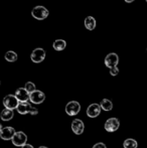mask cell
I'll return each mask as SVG.
<instances>
[{
  "label": "cell",
  "mask_w": 147,
  "mask_h": 148,
  "mask_svg": "<svg viewBox=\"0 0 147 148\" xmlns=\"http://www.w3.org/2000/svg\"><path fill=\"white\" fill-rule=\"evenodd\" d=\"M17 112L21 115H25V114H30L32 116H36L38 113V110L36 108L32 107L28 102H24V103H19L16 108Z\"/></svg>",
  "instance_id": "1"
},
{
  "label": "cell",
  "mask_w": 147,
  "mask_h": 148,
  "mask_svg": "<svg viewBox=\"0 0 147 148\" xmlns=\"http://www.w3.org/2000/svg\"><path fill=\"white\" fill-rule=\"evenodd\" d=\"M31 15L34 16L36 19H38V20L45 19V18L49 16V10H47L44 6H41V5L36 6V7L32 9Z\"/></svg>",
  "instance_id": "2"
},
{
  "label": "cell",
  "mask_w": 147,
  "mask_h": 148,
  "mask_svg": "<svg viewBox=\"0 0 147 148\" xmlns=\"http://www.w3.org/2000/svg\"><path fill=\"white\" fill-rule=\"evenodd\" d=\"M11 141H12V143H13V145H15V146L22 147L23 145L26 144L27 136H26L25 133L22 132V131H18V132H15V134L13 135Z\"/></svg>",
  "instance_id": "3"
},
{
  "label": "cell",
  "mask_w": 147,
  "mask_h": 148,
  "mask_svg": "<svg viewBox=\"0 0 147 148\" xmlns=\"http://www.w3.org/2000/svg\"><path fill=\"white\" fill-rule=\"evenodd\" d=\"M18 104H19V102H18V100L16 99V97L14 95H7L3 99V105L5 107V109L14 110L17 108Z\"/></svg>",
  "instance_id": "4"
},
{
  "label": "cell",
  "mask_w": 147,
  "mask_h": 148,
  "mask_svg": "<svg viewBox=\"0 0 147 148\" xmlns=\"http://www.w3.org/2000/svg\"><path fill=\"white\" fill-rule=\"evenodd\" d=\"M81 111V105L77 101H71L66 105V113L69 116L78 115Z\"/></svg>",
  "instance_id": "5"
},
{
  "label": "cell",
  "mask_w": 147,
  "mask_h": 148,
  "mask_svg": "<svg viewBox=\"0 0 147 148\" xmlns=\"http://www.w3.org/2000/svg\"><path fill=\"white\" fill-rule=\"evenodd\" d=\"M30 59L36 64H39L45 59V51L40 47H37L32 51L31 55H30Z\"/></svg>",
  "instance_id": "6"
},
{
  "label": "cell",
  "mask_w": 147,
  "mask_h": 148,
  "mask_svg": "<svg viewBox=\"0 0 147 148\" xmlns=\"http://www.w3.org/2000/svg\"><path fill=\"white\" fill-rule=\"evenodd\" d=\"M120 127V121L117 118H110L106 121L104 128L107 132H115Z\"/></svg>",
  "instance_id": "7"
},
{
  "label": "cell",
  "mask_w": 147,
  "mask_h": 148,
  "mask_svg": "<svg viewBox=\"0 0 147 148\" xmlns=\"http://www.w3.org/2000/svg\"><path fill=\"white\" fill-rule=\"evenodd\" d=\"M45 100V95L43 94V92L36 90L34 92L29 94V101L34 104H41Z\"/></svg>",
  "instance_id": "8"
},
{
  "label": "cell",
  "mask_w": 147,
  "mask_h": 148,
  "mask_svg": "<svg viewBox=\"0 0 147 148\" xmlns=\"http://www.w3.org/2000/svg\"><path fill=\"white\" fill-rule=\"evenodd\" d=\"M118 62H119V57H118V55L115 53H109V55H107V57L105 58V66L109 69L117 66Z\"/></svg>",
  "instance_id": "9"
},
{
  "label": "cell",
  "mask_w": 147,
  "mask_h": 148,
  "mask_svg": "<svg viewBox=\"0 0 147 148\" xmlns=\"http://www.w3.org/2000/svg\"><path fill=\"white\" fill-rule=\"evenodd\" d=\"M15 134V129L13 127H4L0 130V138L2 140H11Z\"/></svg>",
  "instance_id": "10"
},
{
  "label": "cell",
  "mask_w": 147,
  "mask_h": 148,
  "mask_svg": "<svg viewBox=\"0 0 147 148\" xmlns=\"http://www.w3.org/2000/svg\"><path fill=\"white\" fill-rule=\"evenodd\" d=\"M72 130L77 135L83 134V132L85 130L84 122L82 120H80V119H75L73 122H72Z\"/></svg>",
  "instance_id": "11"
},
{
  "label": "cell",
  "mask_w": 147,
  "mask_h": 148,
  "mask_svg": "<svg viewBox=\"0 0 147 148\" xmlns=\"http://www.w3.org/2000/svg\"><path fill=\"white\" fill-rule=\"evenodd\" d=\"M101 114V107L99 104H91L87 109V115L90 118H96Z\"/></svg>",
  "instance_id": "12"
},
{
  "label": "cell",
  "mask_w": 147,
  "mask_h": 148,
  "mask_svg": "<svg viewBox=\"0 0 147 148\" xmlns=\"http://www.w3.org/2000/svg\"><path fill=\"white\" fill-rule=\"evenodd\" d=\"M14 96L16 97L19 103H24V102H27L29 100V93L24 88H19L16 90Z\"/></svg>",
  "instance_id": "13"
},
{
  "label": "cell",
  "mask_w": 147,
  "mask_h": 148,
  "mask_svg": "<svg viewBox=\"0 0 147 148\" xmlns=\"http://www.w3.org/2000/svg\"><path fill=\"white\" fill-rule=\"evenodd\" d=\"M85 26L88 30H94L96 27V19L93 16H88L85 19Z\"/></svg>",
  "instance_id": "14"
},
{
  "label": "cell",
  "mask_w": 147,
  "mask_h": 148,
  "mask_svg": "<svg viewBox=\"0 0 147 148\" xmlns=\"http://www.w3.org/2000/svg\"><path fill=\"white\" fill-rule=\"evenodd\" d=\"M53 47L55 51H64V49H66V47H67V42H66V40H64V39H57V40L53 41Z\"/></svg>",
  "instance_id": "15"
},
{
  "label": "cell",
  "mask_w": 147,
  "mask_h": 148,
  "mask_svg": "<svg viewBox=\"0 0 147 148\" xmlns=\"http://www.w3.org/2000/svg\"><path fill=\"white\" fill-rule=\"evenodd\" d=\"M14 114L12 110H8V109H4L3 111L0 114V118H1L2 121H9L13 118Z\"/></svg>",
  "instance_id": "16"
},
{
  "label": "cell",
  "mask_w": 147,
  "mask_h": 148,
  "mask_svg": "<svg viewBox=\"0 0 147 148\" xmlns=\"http://www.w3.org/2000/svg\"><path fill=\"white\" fill-rule=\"evenodd\" d=\"M100 107H101V109L104 110V111H111V110L113 109V103H112L109 99H103L102 101H101Z\"/></svg>",
  "instance_id": "17"
},
{
  "label": "cell",
  "mask_w": 147,
  "mask_h": 148,
  "mask_svg": "<svg viewBox=\"0 0 147 148\" xmlns=\"http://www.w3.org/2000/svg\"><path fill=\"white\" fill-rule=\"evenodd\" d=\"M137 141L132 138H127L123 143L124 148H137Z\"/></svg>",
  "instance_id": "18"
},
{
  "label": "cell",
  "mask_w": 147,
  "mask_h": 148,
  "mask_svg": "<svg viewBox=\"0 0 147 148\" xmlns=\"http://www.w3.org/2000/svg\"><path fill=\"white\" fill-rule=\"evenodd\" d=\"M4 58H5V60H7V62H15V60H17V53H16L15 51H9L5 53Z\"/></svg>",
  "instance_id": "19"
},
{
  "label": "cell",
  "mask_w": 147,
  "mask_h": 148,
  "mask_svg": "<svg viewBox=\"0 0 147 148\" xmlns=\"http://www.w3.org/2000/svg\"><path fill=\"white\" fill-rule=\"evenodd\" d=\"M24 89H25L26 91H27L29 94H30V93H32V92H34V91L36 90V85H34L32 82H27V83H26V84H25V87H24Z\"/></svg>",
  "instance_id": "20"
},
{
  "label": "cell",
  "mask_w": 147,
  "mask_h": 148,
  "mask_svg": "<svg viewBox=\"0 0 147 148\" xmlns=\"http://www.w3.org/2000/svg\"><path fill=\"white\" fill-rule=\"evenodd\" d=\"M119 74V69L117 66H114V68L110 69V75L111 76H117Z\"/></svg>",
  "instance_id": "21"
},
{
  "label": "cell",
  "mask_w": 147,
  "mask_h": 148,
  "mask_svg": "<svg viewBox=\"0 0 147 148\" xmlns=\"http://www.w3.org/2000/svg\"><path fill=\"white\" fill-rule=\"evenodd\" d=\"M93 148H107V147L103 142H99V143H96V144L93 146Z\"/></svg>",
  "instance_id": "22"
},
{
  "label": "cell",
  "mask_w": 147,
  "mask_h": 148,
  "mask_svg": "<svg viewBox=\"0 0 147 148\" xmlns=\"http://www.w3.org/2000/svg\"><path fill=\"white\" fill-rule=\"evenodd\" d=\"M21 148H34V147L32 146L31 144H25V145H23Z\"/></svg>",
  "instance_id": "23"
},
{
  "label": "cell",
  "mask_w": 147,
  "mask_h": 148,
  "mask_svg": "<svg viewBox=\"0 0 147 148\" xmlns=\"http://www.w3.org/2000/svg\"><path fill=\"white\" fill-rule=\"evenodd\" d=\"M125 2H127V3H131V2H133L134 0H124Z\"/></svg>",
  "instance_id": "24"
},
{
  "label": "cell",
  "mask_w": 147,
  "mask_h": 148,
  "mask_svg": "<svg viewBox=\"0 0 147 148\" xmlns=\"http://www.w3.org/2000/svg\"><path fill=\"white\" fill-rule=\"evenodd\" d=\"M38 148H49V147H46V146H39Z\"/></svg>",
  "instance_id": "25"
},
{
  "label": "cell",
  "mask_w": 147,
  "mask_h": 148,
  "mask_svg": "<svg viewBox=\"0 0 147 148\" xmlns=\"http://www.w3.org/2000/svg\"><path fill=\"white\" fill-rule=\"evenodd\" d=\"M2 128H3V127H2V125H1V124H0V130H1V129H2Z\"/></svg>",
  "instance_id": "26"
},
{
  "label": "cell",
  "mask_w": 147,
  "mask_h": 148,
  "mask_svg": "<svg viewBox=\"0 0 147 148\" xmlns=\"http://www.w3.org/2000/svg\"><path fill=\"white\" fill-rule=\"evenodd\" d=\"M145 1H146V2H147V0H145Z\"/></svg>",
  "instance_id": "27"
}]
</instances>
